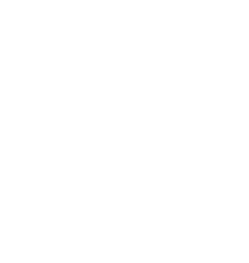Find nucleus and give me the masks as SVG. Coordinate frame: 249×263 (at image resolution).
<instances>
[]
</instances>
